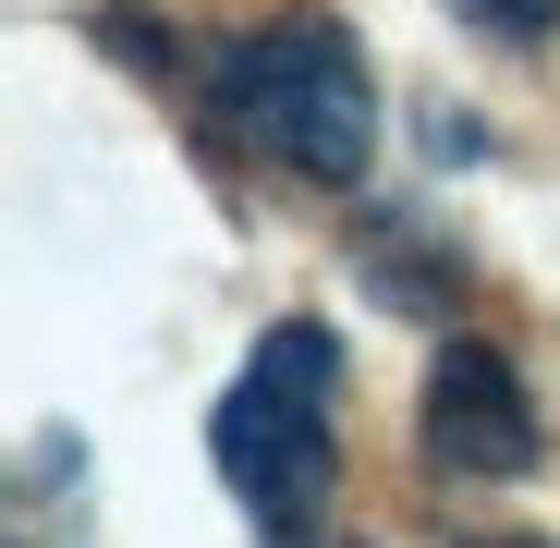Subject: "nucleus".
<instances>
[{"label": "nucleus", "mask_w": 560, "mask_h": 548, "mask_svg": "<svg viewBox=\"0 0 560 548\" xmlns=\"http://www.w3.org/2000/svg\"><path fill=\"white\" fill-rule=\"evenodd\" d=\"M463 548H548V536H463Z\"/></svg>", "instance_id": "6"}, {"label": "nucleus", "mask_w": 560, "mask_h": 548, "mask_svg": "<svg viewBox=\"0 0 560 548\" xmlns=\"http://www.w3.org/2000/svg\"><path fill=\"white\" fill-rule=\"evenodd\" d=\"M220 110L244 147H268L305 183H353L365 147H378V85H365L353 25L329 13H268L256 37L220 49Z\"/></svg>", "instance_id": "2"}, {"label": "nucleus", "mask_w": 560, "mask_h": 548, "mask_svg": "<svg viewBox=\"0 0 560 548\" xmlns=\"http://www.w3.org/2000/svg\"><path fill=\"white\" fill-rule=\"evenodd\" d=\"M280 548H365V536H317V524H305V536H280Z\"/></svg>", "instance_id": "5"}, {"label": "nucleus", "mask_w": 560, "mask_h": 548, "mask_svg": "<svg viewBox=\"0 0 560 548\" xmlns=\"http://www.w3.org/2000/svg\"><path fill=\"white\" fill-rule=\"evenodd\" d=\"M451 13L476 25V37H500V49H536V37L560 25V0H451Z\"/></svg>", "instance_id": "4"}, {"label": "nucleus", "mask_w": 560, "mask_h": 548, "mask_svg": "<svg viewBox=\"0 0 560 548\" xmlns=\"http://www.w3.org/2000/svg\"><path fill=\"white\" fill-rule=\"evenodd\" d=\"M208 451H220V488L268 536H305L329 512V476H341V341L317 317H280L244 353V378L220 390Z\"/></svg>", "instance_id": "1"}, {"label": "nucleus", "mask_w": 560, "mask_h": 548, "mask_svg": "<svg viewBox=\"0 0 560 548\" xmlns=\"http://www.w3.org/2000/svg\"><path fill=\"white\" fill-rule=\"evenodd\" d=\"M415 439H427L439 476L512 488V476L536 464V403H524V378H512V353H500V341H439L427 403H415Z\"/></svg>", "instance_id": "3"}]
</instances>
